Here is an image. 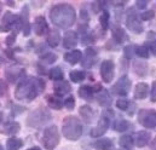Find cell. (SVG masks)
Returning <instances> with one entry per match:
<instances>
[{
  "mask_svg": "<svg viewBox=\"0 0 156 150\" xmlns=\"http://www.w3.org/2000/svg\"><path fill=\"white\" fill-rule=\"evenodd\" d=\"M50 18L56 27L61 29H67L74 24L76 12L75 9L69 4H58L51 9Z\"/></svg>",
  "mask_w": 156,
  "mask_h": 150,
  "instance_id": "cell-1",
  "label": "cell"
},
{
  "mask_svg": "<svg viewBox=\"0 0 156 150\" xmlns=\"http://www.w3.org/2000/svg\"><path fill=\"white\" fill-rule=\"evenodd\" d=\"M45 90V82L38 77H23L16 88V98L17 99H27L33 101L38 95Z\"/></svg>",
  "mask_w": 156,
  "mask_h": 150,
  "instance_id": "cell-2",
  "label": "cell"
},
{
  "mask_svg": "<svg viewBox=\"0 0 156 150\" xmlns=\"http://www.w3.org/2000/svg\"><path fill=\"white\" fill-rule=\"evenodd\" d=\"M62 132L64 137L69 141H78L82 134V126L79 121L78 117L75 116H68L63 121Z\"/></svg>",
  "mask_w": 156,
  "mask_h": 150,
  "instance_id": "cell-3",
  "label": "cell"
},
{
  "mask_svg": "<svg viewBox=\"0 0 156 150\" xmlns=\"http://www.w3.org/2000/svg\"><path fill=\"white\" fill-rule=\"evenodd\" d=\"M59 143V133L57 126L52 125L44 131L42 144L47 150H53Z\"/></svg>",
  "mask_w": 156,
  "mask_h": 150,
  "instance_id": "cell-4",
  "label": "cell"
},
{
  "mask_svg": "<svg viewBox=\"0 0 156 150\" xmlns=\"http://www.w3.org/2000/svg\"><path fill=\"white\" fill-rule=\"evenodd\" d=\"M126 26L127 28L136 33V34H140L143 32V26L140 23V21L138 20V16L137 13L134 12L133 9H129L128 10V13H127V21H126Z\"/></svg>",
  "mask_w": 156,
  "mask_h": 150,
  "instance_id": "cell-5",
  "label": "cell"
},
{
  "mask_svg": "<svg viewBox=\"0 0 156 150\" xmlns=\"http://www.w3.org/2000/svg\"><path fill=\"white\" fill-rule=\"evenodd\" d=\"M115 73V66L113 61H104L101 66V76L104 82H110L114 79Z\"/></svg>",
  "mask_w": 156,
  "mask_h": 150,
  "instance_id": "cell-6",
  "label": "cell"
},
{
  "mask_svg": "<svg viewBox=\"0 0 156 150\" xmlns=\"http://www.w3.org/2000/svg\"><path fill=\"white\" fill-rule=\"evenodd\" d=\"M139 121L148 128L156 127V112L153 110H142L139 112Z\"/></svg>",
  "mask_w": 156,
  "mask_h": 150,
  "instance_id": "cell-7",
  "label": "cell"
},
{
  "mask_svg": "<svg viewBox=\"0 0 156 150\" xmlns=\"http://www.w3.org/2000/svg\"><path fill=\"white\" fill-rule=\"evenodd\" d=\"M109 122H110V121H109V117L105 116V114H103V116L101 117V120H99V122H98V126L94 127V128L91 131V137L98 138V137L103 136V134L107 132L108 127H109Z\"/></svg>",
  "mask_w": 156,
  "mask_h": 150,
  "instance_id": "cell-8",
  "label": "cell"
},
{
  "mask_svg": "<svg viewBox=\"0 0 156 150\" xmlns=\"http://www.w3.org/2000/svg\"><path fill=\"white\" fill-rule=\"evenodd\" d=\"M20 22V17L11 13V12H6L1 20V30L2 32H7V30H11V28Z\"/></svg>",
  "mask_w": 156,
  "mask_h": 150,
  "instance_id": "cell-9",
  "label": "cell"
},
{
  "mask_svg": "<svg viewBox=\"0 0 156 150\" xmlns=\"http://www.w3.org/2000/svg\"><path fill=\"white\" fill-rule=\"evenodd\" d=\"M129 87H131V81L128 77L126 76H122L114 86V92L120 95V96H126L129 91Z\"/></svg>",
  "mask_w": 156,
  "mask_h": 150,
  "instance_id": "cell-10",
  "label": "cell"
},
{
  "mask_svg": "<svg viewBox=\"0 0 156 150\" xmlns=\"http://www.w3.org/2000/svg\"><path fill=\"white\" fill-rule=\"evenodd\" d=\"M42 116H50V115L45 112V110H37V112H34L30 116H29V119H28V123H29L30 126H33V127L39 126V125H41V123H44V122L47 121V120L41 119Z\"/></svg>",
  "mask_w": 156,
  "mask_h": 150,
  "instance_id": "cell-11",
  "label": "cell"
},
{
  "mask_svg": "<svg viewBox=\"0 0 156 150\" xmlns=\"http://www.w3.org/2000/svg\"><path fill=\"white\" fill-rule=\"evenodd\" d=\"M34 30L37 33V35H44L46 34L50 29H48V24L46 22V20L42 17V16H39L35 18V22H34Z\"/></svg>",
  "mask_w": 156,
  "mask_h": 150,
  "instance_id": "cell-12",
  "label": "cell"
},
{
  "mask_svg": "<svg viewBox=\"0 0 156 150\" xmlns=\"http://www.w3.org/2000/svg\"><path fill=\"white\" fill-rule=\"evenodd\" d=\"M63 45L66 48H74L78 45V34L73 30L67 32L63 38Z\"/></svg>",
  "mask_w": 156,
  "mask_h": 150,
  "instance_id": "cell-13",
  "label": "cell"
},
{
  "mask_svg": "<svg viewBox=\"0 0 156 150\" xmlns=\"http://www.w3.org/2000/svg\"><path fill=\"white\" fill-rule=\"evenodd\" d=\"M150 141V133L147 132V131H139L137 132L136 134V139H134V143L137 147L139 148H143L148 144V142Z\"/></svg>",
  "mask_w": 156,
  "mask_h": 150,
  "instance_id": "cell-14",
  "label": "cell"
},
{
  "mask_svg": "<svg viewBox=\"0 0 156 150\" xmlns=\"http://www.w3.org/2000/svg\"><path fill=\"white\" fill-rule=\"evenodd\" d=\"M81 58H82V53L79 50H72L64 55V59L70 64H76L81 61Z\"/></svg>",
  "mask_w": 156,
  "mask_h": 150,
  "instance_id": "cell-15",
  "label": "cell"
},
{
  "mask_svg": "<svg viewBox=\"0 0 156 150\" xmlns=\"http://www.w3.org/2000/svg\"><path fill=\"white\" fill-rule=\"evenodd\" d=\"M70 90H72V87H70L69 82H67V81L61 80V81H58V82L55 84V92H56L58 96L67 95L68 92H70Z\"/></svg>",
  "mask_w": 156,
  "mask_h": 150,
  "instance_id": "cell-16",
  "label": "cell"
},
{
  "mask_svg": "<svg viewBox=\"0 0 156 150\" xmlns=\"http://www.w3.org/2000/svg\"><path fill=\"white\" fill-rule=\"evenodd\" d=\"M148 91H149V86L145 84V82H139L137 86H136V90H134V97L137 99H144L148 95Z\"/></svg>",
  "mask_w": 156,
  "mask_h": 150,
  "instance_id": "cell-17",
  "label": "cell"
},
{
  "mask_svg": "<svg viewBox=\"0 0 156 150\" xmlns=\"http://www.w3.org/2000/svg\"><path fill=\"white\" fill-rule=\"evenodd\" d=\"M59 41H61V34H59V32L56 30V29L51 30L50 34H48V38H47L48 45H50L51 47H56V46H58Z\"/></svg>",
  "mask_w": 156,
  "mask_h": 150,
  "instance_id": "cell-18",
  "label": "cell"
},
{
  "mask_svg": "<svg viewBox=\"0 0 156 150\" xmlns=\"http://www.w3.org/2000/svg\"><path fill=\"white\" fill-rule=\"evenodd\" d=\"M93 92H94L93 88H92L91 86H87V85L81 86V87L79 88V96H80L82 99H92Z\"/></svg>",
  "mask_w": 156,
  "mask_h": 150,
  "instance_id": "cell-19",
  "label": "cell"
},
{
  "mask_svg": "<svg viewBox=\"0 0 156 150\" xmlns=\"http://www.w3.org/2000/svg\"><path fill=\"white\" fill-rule=\"evenodd\" d=\"M94 148L97 150H113V142L107 138L98 139V142L94 144Z\"/></svg>",
  "mask_w": 156,
  "mask_h": 150,
  "instance_id": "cell-20",
  "label": "cell"
},
{
  "mask_svg": "<svg viewBox=\"0 0 156 150\" xmlns=\"http://www.w3.org/2000/svg\"><path fill=\"white\" fill-rule=\"evenodd\" d=\"M23 145V142L18 138H9L6 142V150H20Z\"/></svg>",
  "mask_w": 156,
  "mask_h": 150,
  "instance_id": "cell-21",
  "label": "cell"
},
{
  "mask_svg": "<svg viewBox=\"0 0 156 150\" xmlns=\"http://www.w3.org/2000/svg\"><path fill=\"white\" fill-rule=\"evenodd\" d=\"M47 103H48L50 108L56 109V110L61 109L62 108V104H63L62 101H61V98H59V96H55V95L47 97Z\"/></svg>",
  "mask_w": 156,
  "mask_h": 150,
  "instance_id": "cell-22",
  "label": "cell"
},
{
  "mask_svg": "<svg viewBox=\"0 0 156 150\" xmlns=\"http://www.w3.org/2000/svg\"><path fill=\"white\" fill-rule=\"evenodd\" d=\"M22 74H23V70L20 68H10L6 70V76L11 82H15Z\"/></svg>",
  "mask_w": 156,
  "mask_h": 150,
  "instance_id": "cell-23",
  "label": "cell"
},
{
  "mask_svg": "<svg viewBox=\"0 0 156 150\" xmlns=\"http://www.w3.org/2000/svg\"><path fill=\"white\" fill-rule=\"evenodd\" d=\"M98 103L102 105V107H109L112 104V98L108 93V91L103 90L101 92V95H98Z\"/></svg>",
  "mask_w": 156,
  "mask_h": 150,
  "instance_id": "cell-24",
  "label": "cell"
},
{
  "mask_svg": "<svg viewBox=\"0 0 156 150\" xmlns=\"http://www.w3.org/2000/svg\"><path fill=\"white\" fill-rule=\"evenodd\" d=\"M79 112H80V115L82 116V119H83L86 122H91V121H92V119H93V110H92L90 107H87V105L81 107Z\"/></svg>",
  "mask_w": 156,
  "mask_h": 150,
  "instance_id": "cell-25",
  "label": "cell"
},
{
  "mask_svg": "<svg viewBox=\"0 0 156 150\" xmlns=\"http://www.w3.org/2000/svg\"><path fill=\"white\" fill-rule=\"evenodd\" d=\"M113 38H114V40L116 41L117 44H121V42H123L125 39H126V33H125V30H123L122 28L115 27V28L113 29Z\"/></svg>",
  "mask_w": 156,
  "mask_h": 150,
  "instance_id": "cell-26",
  "label": "cell"
},
{
  "mask_svg": "<svg viewBox=\"0 0 156 150\" xmlns=\"http://www.w3.org/2000/svg\"><path fill=\"white\" fill-rule=\"evenodd\" d=\"M18 131H20V125L17 122H7L4 126V132L7 134L12 136V134H16Z\"/></svg>",
  "mask_w": 156,
  "mask_h": 150,
  "instance_id": "cell-27",
  "label": "cell"
},
{
  "mask_svg": "<svg viewBox=\"0 0 156 150\" xmlns=\"http://www.w3.org/2000/svg\"><path fill=\"white\" fill-rule=\"evenodd\" d=\"M133 144H134V141H133L132 136H129V134L122 136V137L120 138V145H121V147H123V148L129 149V148H132V147H133Z\"/></svg>",
  "mask_w": 156,
  "mask_h": 150,
  "instance_id": "cell-28",
  "label": "cell"
},
{
  "mask_svg": "<svg viewBox=\"0 0 156 150\" xmlns=\"http://www.w3.org/2000/svg\"><path fill=\"white\" fill-rule=\"evenodd\" d=\"M48 76L52 79V80H56V81H61L63 79V72L61 68H52L48 73Z\"/></svg>",
  "mask_w": 156,
  "mask_h": 150,
  "instance_id": "cell-29",
  "label": "cell"
},
{
  "mask_svg": "<svg viewBox=\"0 0 156 150\" xmlns=\"http://www.w3.org/2000/svg\"><path fill=\"white\" fill-rule=\"evenodd\" d=\"M85 77H86V74L82 70H73L70 73V79L73 82H81L85 80Z\"/></svg>",
  "mask_w": 156,
  "mask_h": 150,
  "instance_id": "cell-30",
  "label": "cell"
},
{
  "mask_svg": "<svg viewBox=\"0 0 156 150\" xmlns=\"http://www.w3.org/2000/svg\"><path fill=\"white\" fill-rule=\"evenodd\" d=\"M99 22H101V26H102L103 29L108 28V24H109V13H108V11H103V13L99 17Z\"/></svg>",
  "mask_w": 156,
  "mask_h": 150,
  "instance_id": "cell-31",
  "label": "cell"
},
{
  "mask_svg": "<svg viewBox=\"0 0 156 150\" xmlns=\"http://www.w3.org/2000/svg\"><path fill=\"white\" fill-rule=\"evenodd\" d=\"M134 52L137 53V56H139L142 58H148L149 57V51H148V48L145 46H137Z\"/></svg>",
  "mask_w": 156,
  "mask_h": 150,
  "instance_id": "cell-32",
  "label": "cell"
},
{
  "mask_svg": "<svg viewBox=\"0 0 156 150\" xmlns=\"http://www.w3.org/2000/svg\"><path fill=\"white\" fill-rule=\"evenodd\" d=\"M128 127H129V123L125 120H120V121L115 122V131H117V132H123Z\"/></svg>",
  "mask_w": 156,
  "mask_h": 150,
  "instance_id": "cell-33",
  "label": "cell"
},
{
  "mask_svg": "<svg viewBox=\"0 0 156 150\" xmlns=\"http://www.w3.org/2000/svg\"><path fill=\"white\" fill-rule=\"evenodd\" d=\"M41 59H42L44 62L51 64V63H55V62H56L57 56H56L55 53H52V52H47V53H45L44 56H41Z\"/></svg>",
  "mask_w": 156,
  "mask_h": 150,
  "instance_id": "cell-34",
  "label": "cell"
},
{
  "mask_svg": "<svg viewBox=\"0 0 156 150\" xmlns=\"http://www.w3.org/2000/svg\"><path fill=\"white\" fill-rule=\"evenodd\" d=\"M64 105H66L67 109L73 110L74 107H75V99H74V97H73V96H69V97L64 101Z\"/></svg>",
  "mask_w": 156,
  "mask_h": 150,
  "instance_id": "cell-35",
  "label": "cell"
},
{
  "mask_svg": "<svg viewBox=\"0 0 156 150\" xmlns=\"http://www.w3.org/2000/svg\"><path fill=\"white\" fill-rule=\"evenodd\" d=\"M154 16H155V12H154L153 10H148V11L143 12L140 17H142V20H143V21H150V20H153V18H154Z\"/></svg>",
  "mask_w": 156,
  "mask_h": 150,
  "instance_id": "cell-36",
  "label": "cell"
},
{
  "mask_svg": "<svg viewBox=\"0 0 156 150\" xmlns=\"http://www.w3.org/2000/svg\"><path fill=\"white\" fill-rule=\"evenodd\" d=\"M116 107L120 109V110H126V109L128 108V101H127V99H123V98L117 99Z\"/></svg>",
  "mask_w": 156,
  "mask_h": 150,
  "instance_id": "cell-37",
  "label": "cell"
},
{
  "mask_svg": "<svg viewBox=\"0 0 156 150\" xmlns=\"http://www.w3.org/2000/svg\"><path fill=\"white\" fill-rule=\"evenodd\" d=\"M15 39H16V33H12L11 35H9L7 39H6V44L10 46V45H12L13 42H15Z\"/></svg>",
  "mask_w": 156,
  "mask_h": 150,
  "instance_id": "cell-38",
  "label": "cell"
},
{
  "mask_svg": "<svg viewBox=\"0 0 156 150\" xmlns=\"http://www.w3.org/2000/svg\"><path fill=\"white\" fill-rule=\"evenodd\" d=\"M151 101L156 102V81L153 82V88H151Z\"/></svg>",
  "mask_w": 156,
  "mask_h": 150,
  "instance_id": "cell-39",
  "label": "cell"
},
{
  "mask_svg": "<svg viewBox=\"0 0 156 150\" xmlns=\"http://www.w3.org/2000/svg\"><path fill=\"white\" fill-rule=\"evenodd\" d=\"M5 92H6V85H5V82H4L2 80H0V97H1Z\"/></svg>",
  "mask_w": 156,
  "mask_h": 150,
  "instance_id": "cell-40",
  "label": "cell"
},
{
  "mask_svg": "<svg viewBox=\"0 0 156 150\" xmlns=\"http://www.w3.org/2000/svg\"><path fill=\"white\" fill-rule=\"evenodd\" d=\"M147 4H148V1H137V6H139V7L147 6Z\"/></svg>",
  "mask_w": 156,
  "mask_h": 150,
  "instance_id": "cell-41",
  "label": "cell"
},
{
  "mask_svg": "<svg viewBox=\"0 0 156 150\" xmlns=\"http://www.w3.org/2000/svg\"><path fill=\"white\" fill-rule=\"evenodd\" d=\"M151 51H153L154 55H156V40L153 42V45H151Z\"/></svg>",
  "mask_w": 156,
  "mask_h": 150,
  "instance_id": "cell-42",
  "label": "cell"
},
{
  "mask_svg": "<svg viewBox=\"0 0 156 150\" xmlns=\"http://www.w3.org/2000/svg\"><path fill=\"white\" fill-rule=\"evenodd\" d=\"M151 150H156V139L154 141V143H153V147H151Z\"/></svg>",
  "mask_w": 156,
  "mask_h": 150,
  "instance_id": "cell-43",
  "label": "cell"
},
{
  "mask_svg": "<svg viewBox=\"0 0 156 150\" xmlns=\"http://www.w3.org/2000/svg\"><path fill=\"white\" fill-rule=\"evenodd\" d=\"M28 150H41V149L38 148V147H34V148H30V149H28Z\"/></svg>",
  "mask_w": 156,
  "mask_h": 150,
  "instance_id": "cell-44",
  "label": "cell"
},
{
  "mask_svg": "<svg viewBox=\"0 0 156 150\" xmlns=\"http://www.w3.org/2000/svg\"><path fill=\"white\" fill-rule=\"evenodd\" d=\"M1 63H2V58L0 57V64H1Z\"/></svg>",
  "mask_w": 156,
  "mask_h": 150,
  "instance_id": "cell-45",
  "label": "cell"
},
{
  "mask_svg": "<svg viewBox=\"0 0 156 150\" xmlns=\"http://www.w3.org/2000/svg\"><path fill=\"white\" fill-rule=\"evenodd\" d=\"M0 150H4V149H2V147H1V145H0Z\"/></svg>",
  "mask_w": 156,
  "mask_h": 150,
  "instance_id": "cell-46",
  "label": "cell"
},
{
  "mask_svg": "<svg viewBox=\"0 0 156 150\" xmlns=\"http://www.w3.org/2000/svg\"><path fill=\"white\" fill-rule=\"evenodd\" d=\"M0 12H1V4H0Z\"/></svg>",
  "mask_w": 156,
  "mask_h": 150,
  "instance_id": "cell-47",
  "label": "cell"
},
{
  "mask_svg": "<svg viewBox=\"0 0 156 150\" xmlns=\"http://www.w3.org/2000/svg\"><path fill=\"white\" fill-rule=\"evenodd\" d=\"M0 121H1V114H0Z\"/></svg>",
  "mask_w": 156,
  "mask_h": 150,
  "instance_id": "cell-48",
  "label": "cell"
}]
</instances>
